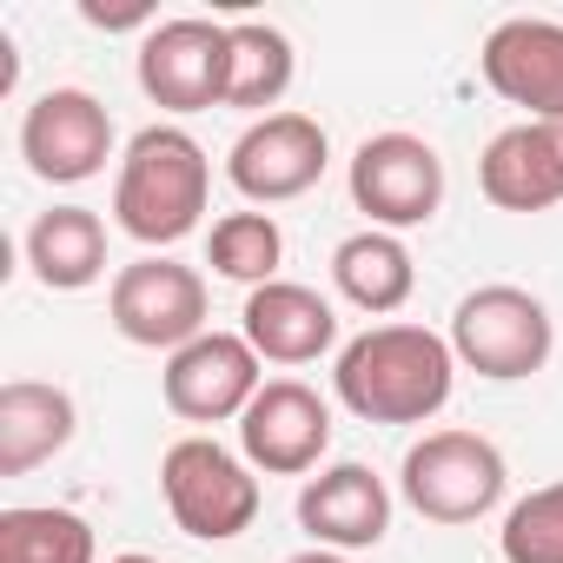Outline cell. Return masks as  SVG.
Masks as SVG:
<instances>
[{
    "label": "cell",
    "mask_w": 563,
    "mask_h": 563,
    "mask_svg": "<svg viewBox=\"0 0 563 563\" xmlns=\"http://www.w3.org/2000/svg\"><path fill=\"white\" fill-rule=\"evenodd\" d=\"M80 14H87L93 27H107V34H113V27H146V21H153V8H146V0H133V8H100V0H87ZM146 34H153V27H146Z\"/></svg>",
    "instance_id": "24"
},
{
    "label": "cell",
    "mask_w": 563,
    "mask_h": 563,
    "mask_svg": "<svg viewBox=\"0 0 563 563\" xmlns=\"http://www.w3.org/2000/svg\"><path fill=\"white\" fill-rule=\"evenodd\" d=\"M497 550H504V563H563V484L517 497Z\"/></svg>",
    "instance_id": "23"
},
{
    "label": "cell",
    "mask_w": 563,
    "mask_h": 563,
    "mask_svg": "<svg viewBox=\"0 0 563 563\" xmlns=\"http://www.w3.org/2000/svg\"><path fill=\"white\" fill-rule=\"evenodd\" d=\"M504 484V451L484 431H424L398 464V490L424 523H477L497 510Z\"/></svg>",
    "instance_id": "4"
},
{
    "label": "cell",
    "mask_w": 563,
    "mask_h": 563,
    "mask_svg": "<svg viewBox=\"0 0 563 563\" xmlns=\"http://www.w3.org/2000/svg\"><path fill=\"white\" fill-rule=\"evenodd\" d=\"M292 74H299V54H292V41L278 34V27H265V21H239V27H232V54H225V107L265 120V107L286 100Z\"/></svg>",
    "instance_id": "20"
},
{
    "label": "cell",
    "mask_w": 563,
    "mask_h": 563,
    "mask_svg": "<svg viewBox=\"0 0 563 563\" xmlns=\"http://www.w3.org/2000/svg\"><path fill=\"white\" fill-rule=\"evenodd\" d=\"M159 490H166L173 523L199 543H225V537L252 530V517H258V471L212 438H179L159 457Z\"/></svg>",
    "instance_id": "5"
},
{
    "label": "cell",
    "mask_w": 563,
    "mask_h": 563,
    "mask_svg": "<svg viewBox=\"0 0 563 563\" xmlns=\"http://www.w3.org/2000/svg\"><path fill=\"white\" fill-rule=\"evenodd\" d=\"M239 332H245V345H252L265 365H312V358H325V352L339 345V312H332L312 286L272 278V286L245 292Z\"/></svg>",
    "instance_id": "16"
},
{
    "label": "cell",
    "mask_w": 563,
    "mask_h": 563,
    "mask_svg": "<svg viewBox=\"0 0 563 563\" xmlns=\"http://www.w3.org/2000/svg\"><path fill=\"white\" fill-rule=\"evenodd\" d=\"M27 265L47 292H87L107 272V225L93 206H54L27 232Z\"/></svg>",
    "instance_id": "18"
},
{
    "label": "cell",
    "mask_w": 563,
    "mask_h": 563,
    "mask_svg": "<svg viewBox=\"0 0 563 563\" xmlns=\"http://www.w3.org/2000/svg\"><path fill=\"white\" fill-rule=\"evenodd\" d=\"M352 206L378 232H411L444 206V159L418 133H372L352 153Z\"/></svg>",
    "instance_id": "7"
},
{
    "label": "cell",
    "mask_w": 563,
    "mask_h": 563,
    "mask_svg": "<svg viewBox=\"0 0 563 563\" xmlns=\"http://www.w3.org/2000/svg\"><path fill=\"white\" fill-rule=\"evenodd\" d=\"M477 186L497 212H550L563 199V120L504 126L477 159Z\"/></svg>",
    "instance_id": "14"
},
{
    "label": "cell",
    "mask_w": 563,
    "mask_h": 563,
    "mask_svg": "<svg viewBox=\"0 0 563 563\" xmlns=\"http://www.w3.org/2000/svg\"><path fill=\"white\" fill-rule=\"evenodd\" d=\"M225 54H232V27L199 21V14L159 21L140 41V93L166 113L225 107Z\"/></svg>",
    "instance_id": "9"
},
{
    "label": "cell",
    "mask_w": 563,
    "mask_h": 563,
    "mask_svg": "<svg viewBox=\"0 0 563 563\" xmlns=\"http://www.w3.org/2000/svg\"><path fill=\"white\" fill-rule=\"evenodd\" d=\"M286 563H352V556H345V550H319V543H312V550H299V556H286Z\"/></svg>",
    "instance_id": "25"
},
{
    "label": "cell",
    "mask_w": 563,
    "mask_h": 563,
    "mask_svg": "<svg viewBox=\"0 0 563 563\" xmlns=\"http://www.w3.org/2000/svg\"><path fill=\"white\" fill-rule=\"evenodd\" d=\"M74 424H80V411L60 385H41V378L0 385V477L41 471L54 451L74 444Z\"/></svg>",
    "instance_id": "17"
},
{
    "label": "cell",
    "mask_w": 563,
    "mask_h": 563,
    "mask_svg": "<svg viewBox=\"0 0 563 563\" xmlns=\"http://www.w3.org/2000/svg\"><path fill=\"white\" fill-rule=\"evenodd\" d=\"M206 265L232 286H272L278 265H286V232H278L272 212H225L206 232Z\"/></svg>",
    "instance_id": "22"
},
{
    "label": "cell",
    "mask_w": 563,
    "mask_h": 563,
    "mask_svg": "<svg viewBox=\"0 0 563 563\" xmlns=\"http://www.w3.org/2000/svg\"><path fill=\"white\" fill-rule=\"evenodd\" d=\"M332 286H339L358 312L385 319V312H398V306L411 299L418 265H411V252H405V239H398V232L365 225V232H352V239L332 252Z\"/></svg>",
    "instance_id": "19"
},
{
    "label": "cell",
    "mask_w": 563,
    "mask_h": 563,
    "mask_svg": "<svg viewBox=\"0 0 563 563\" xmlns=\"http://www.w3.org/2000/svg\"><path fill=\"white\" fill-rule=\"evenodd\" d=\"M113 563H159V556H140V550H126V556H113Z\"/></svg>",
    "instance_id": "26"
},
{
    "label": "cell",
    "mask_w": 563,
    "mask_h": 563,
    "mask_svg": "<svg viewBox=\"0 0 563 563\" xmlns=\"http://www.w3.org/2000/svg\"><path fill=\"white\" fill-rule=\"evenodd\" d=\"M258 352L245 345V332H199L192 345H179L159 372V391H166V411L186 418V424H225V418H245V405L258 398Z\"/></svg>",
    "instance_id": "11"
},
{
    "label": "cell",
    "mask_w": 563,
    "mask_h": 563,
    "mask_svg": "<svg viewBox=\"0 0 563 563\" xmlns=\"http://www.w3.org/2000/svg\"><path fill=\"white\" fill-rule=\"evenodd\" d=\"M93 523L54 504L0 510V563H93Z\"/></svg>",
    "instance_id": "21"
},
{
    "label": "cell",
    "mask_w": 563,
    "mask_h": 563,
    "mask_svg": "<svg viewBox=\"0 0 563 563\" xmlns=\"http://www.w3.org/2000/svg\"><path fill=\"white\" fill-rule=\"evenodd\" d=\"M451 352L464 372L490 378V385H510V378H530L550 365L556 352V325H550V306L523 286H477L457 299L451 312Z\"/></svg>",
    "instance_id": "3"
},
{
    "label": "cell",
    "mask_w": 563,
    "mask_h": 563,
    "mask_svg": "<svg viewBox=\"0 0 563 563\" xmlns=\"http://www.w3.org/2000/svg\"><path fill=\"white\" fill-rule=\"evenodd\" d=\"M206 199H212V159L186 126H146L126 140L113 179V219L126 239L179 245L186 232H199Z\"/></svg>",
    "instance_id": "2"
},
{
    "label": "cell",
    "mask_w": 563,
    "mask_h": 563,
    "mask_svg": "<svg viewBox=\"0 0 563 563\" xmlns=\"http://www.w3.org/2000/svg\"><path fill=\"white\" fill-rule=\"evenodd\" d=\"M325 166H332V140L312 113H265L225 153V179L252 206H286V199L312 192L325 179Z\"/></svg>",
    "instance_id": "8"
},
{
    "label": "cell",
    "mask_w": 563,
    "mask_h": 563,
    "mask_svg": "<svg viewBox=\"0 0 563 563\" xmlns=\"http://www.w3.org/2000/svg\"><path fill=\"white\" fill-rule=\"evenodd\" d=\"M21 159L47 186H80L113 159V113L87 87H54L21 120Z\"/></svg>",
    "instance_id": "12"
},
{
    "label": "cell",
    "mask_w": 563,
    "mask_h": 563,
    "mask_svg": "<svg viewBox=\"0 0 563 563\" xmlns=\"http://www.w3.org/2000/svg\"><path fill=\"white\" fill-rule=\"evenodd\" d=\"M107 312H113V332L126 345H146V352H179L206 332V278L166 252H146L133 265L113 272V292H107Z\"/></svg>",
    "instance_id": "6"
},
{
    "label": "cell",
    "mask_w": 563,
    "mask_h": 563,
    "mask_svg": "<svg viewBox=\"0 0 563 563\" xmlns=\"http://www.w3.org/2000/svg\"><path fill=\"white\" fill-rule=\"evenodd\" d=\"M477 67L497 100L523 107L530 120H563V21H497Z\"/></svg>",
    "instance_id": "13"
},
{
    "label": "cell",
    "mask_w": 563,
    "mask_h": 563,
    "mask_svg": "<svg viewBox=\"0 0 563 563\" xmlns=\"http://www.w3.org/2000/svg\"><path fill=\"white\" fill-rule=\"evenodd\" d=\"M451 385L457 352L424 325H372L332 365L339 405L365 424H431L451 405Z\"/></svg>",
    "instance_id": "1"
},
{
    "label": "cell",
    "mask_w": 563,
    "mask_h": 563,
    "mask_svg": "<svg viewBox=\"0 0 563 563\" xmlns=\"http://www.w3.org/2000/svg\"><path fill=\"white\" fill-rule=\"evenodd\" d=\"M239 451L265 477H306L332 451V405L299 378H265L239 418Z\"/></svg>",
    "instance_id": "10"
},
{
    "label": "cell",
    "mask_w": 563,
    "mask_h": 563,
    "mask_svg": "<svg viewBox=\"0 0 563 563\" xmlns=\"http://www.w3.org/2000/svg\"><path fill=\"white\" fill-rule=\"evenodd\" d=\"M299 530L319 550H372L391 530V490L372 464H332L299 490Z\"/></svg>",
    "instance_id": "15"
}]
</instances>
